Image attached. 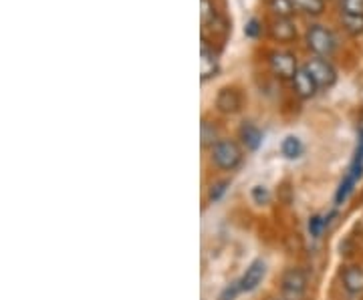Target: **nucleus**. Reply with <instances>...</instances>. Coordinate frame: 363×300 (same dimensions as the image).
<instances>
[{"label":"nucleus","mask_w":363,"mask_h":300,"mask_svg":"<svg viewBox=\"0 0 363 300\" xmlns=\"http://www.w3.org/2000/svg\"><path fill=\"white\" fill-rule=\"evenodd\" d=\"M238 137H240V142H242V145L247 147L248 151H257L260 147V144H262V131H260L255 123H250V121H245V123L240 125Z\"/></svg>","instance_id":"ddd939ff"},{"label":"nucleus","mask_w":363,"mask_h":300,"mask_svg":"<svg viewBox=\"0 0 363 300\" xmlns=\"http://www.w3.org/2000/svg\"><path fill=\"white\" fill-rule=\"evenodd\" d=\"M250 196L255 200V204H259V206H264V204L271 202V192H269V188H264V185H255Z\"/></svg>","instance_id":"aec40b11"},{"label":"nucleus","mask_w":363,"mask_h":300,"mask_svg":"<svg viewBox=\"0 0 363 300\" xmlns=\"http://www.w3.org/2000/svg\"><path fill=\"white\" fill-rule=\"evenodd\" d=\"M307 47L315 52V57H331L337 49L335 35L323 25H311L307 28Z\"/></svg>","instance_id":"f03ea898"},{"label":"nucleus","mask_w":363,"mask_h":300,"mask_svg":"<svg viewBox=\"0 0 363 300\" xmlns=\"http://www.w3.org/2000/svg\"><path fill=\"white\" fill-rule=\"evenodd\" d=\"M362 175H363V159H357V157H355V161H353V166H351L350 173L345 175V180L341 182L337 194H335V202H337L339 206L350 197V194L353 192V188H355V183L362 180Z\"/></svg>","instance_id":"0eeeda50"},{"label":"nucleus","mask_w":363,"mask_h":300,"mask_svg":"<svg viewBox=\"0 0 363 300\" xmlns=\"http://www.w3.org/2000/svg\"><path fill=\"white\" fill-rule=\"evenodd\" d=\"M264 276H267V264L262 260L250 262L247 272L240 278V288H242L245 292H252V290L259 288L260 282L264 280Z\"/></svg>","instance_id":"6e6552de"},{"label":"nucleus","mask_w":363,"mask_h":300,"mask_svg":"<svg viewBox=\"0 0 363 300\" xmlns=\"http://www.w3.org/2000/svg\"><path fill=\"white\" fill-rule=\"evenodd\" d=\"M271 35L279 42H291L297 39V26L291 18H274L271 25Z\"/></svg>","instance_id":"f8f14e48"},{"label":"nucleus","mask_w":363,"mask_h":300,"mask_svg":"<svg viewBox=\"0 0 363 300\" xmlns=\"http://www.w3.org/2000/svg\"><path fill=\"white\" fill-rule=\"evenodd\" d=\"M293 87H295V93H297L301 99H313L317 95V89L319 85L315 83V79L307 73L305 67H301L297 71V75L293 79Z\"/></svg>","instance_id":"1a4fd4ad"},{"label":"nucleus","mask_w":363,"mask_h":300,"mask_svg":"<svg viewBox=\"0 0 363 300\" xmlns=\"http://www.w3.org/2000/svg\"><path fill=\"white\" fill-rule=\"evenodd\" d=\"M260 30H262V26H260V23L257 18H250L247 23V26H245V35H247L248 39H257L260 35Z\"/></svg>","instance_id":"b1692460"},{"label":"nucleus","mask_w":363,"mask_h":300,"mask_svg":"<svg viewBox=\"0 0 363 300\" xmlns=\"http://www.w3.org/2000/svg\"><path fill=\"white\" fill-rule=\"evenodd\" d=\"M323 228L325 220L321 216H313L311 220H309V232H311L313 238H319V236L323 234Z\"/></svg>","instance_id":"5701e85b"},{"label":"nucleus","mask_w":363,"mask_h":300,"mask_svg":"<svg viewBox=\"0 0 363 300\" xmlns=\"http://www.w3.org/2000/svg\"><path fill=\"white\" fill-rule=\"evenodd\" d=\"M269 8L277 18H291L295 13L293 0H269Z\"/></svg>","instance_id":"f3484780"},{"label":"nucleus","mask_w":363,"mask_h":300,"mask_svg":"<svg viewBox=\"0 0 363 300\" xmlns=\"http://www.w3.org/2000/svg\"><path fill=\"white\" fill-rule=\"evenodd\" d=\"M341 13L363 14V0H341Z\"/></svg>","instance_id":"412c9836"},{"label":"nucleus","mask_w":363,"mask_h":300,"mask_svg":"<svg viewBox=\"0 0 363 300\" xmlns=\"http://www.w3.org/2000/svg\"><path fill=\"white\" fill-rule=\"evenodd\" d=\"M245 97L236 87H222L216 95V109L224 115H234L242 109Z\"/></svg>","instance_id":"423d86ee"},{"label":"nucleus","mask_w":363,"mask_h":300,"mask_svg":"<svg viewBox=\"0 0 363 300\" xmlns=\"http://www.w3.org/2000/svg\"><path fill=\"white\" fill-rule=\"evenodd\" d=\"M341 23H343V28L350 33L351 37L363 35V14L341 13Z\"/></svg>","instance_id":"2eb2a0df"},{"label":"nucleus","mask_w":363,"mask_h":300,"mask_svg":"<svg viewBox=\"0 0 363 300\" xmlns=\"http://www.w3.org/2000/svg\"><path fill=\"white\" fill-rule=\"evenodd\" d=\"M281 292H283L285 300L305 299V292H307V276H305V272L297 266L286 268L285 275L281 278Z\"/></svg>","instance_id":"7ed1b4c3"},{"label":"nucleus","mask_w":363,"mask_h":300,"mask_svg":"<svg viewBox=\"0 0 363 300\" xmlns=\"http://www.w3.org/2000/svg\"><path fill=\"white\" fill-rule=\"evenodd\" d=\"M200 139H202V147H214L218 144V129L214 123L210 121H202V127H200Z\"/></svg>","instance_id":"a211bd4d"},{"label":"nucleus","mask_w":363,"mask_h":300,"mask_svg":"<svg viewBox=\"0 0 363 300\" xmlns=\"http://www.w3.org/2000/svg\"><path fill=\"white\" fill-rule=\"evenodd\" d=\"M228 190V182H216L212 188H210V194H208V200L210 202H218L222 196H224V192Z\"/></svg>","instance_id":"4be33fe9"},{"label":"nucleus","mask_w":363,"mask_h":300,"mask_svg":"<svg viewBox=\"0 0 363 300\" xmlns=\"http://www.w3.org/2000/svg\"><path fill=\"white\" fill-rule=\"evenodd\" d=\"M242 149L234 139H220L212 147V161L224 171H234L242 163Z\"/></svg>","instance_id":"f257e3e1"},{"label":"nucleus","mask_w":363,"mask_h":300,"mask_svg":"<svg viewBox=\"0 0 363 300\" xmlns=\"http://www.w3.org/2000/svg\"><path fill=\"white\" fill-rule=\"evenodd\" d=\"M269 65H271V71L279 79H295L298 71L297 65V57L293 52L289 51H272L271 57H269Z\"/></svg>","instance_id":"39448f33"},{"label":"nucleus","mask_w":363,"mask_h":300,"mask_svg":"<svg viewBox=\"0 0 363 300\" xmlns=\"http://www.w3.org/2000/svg\"><path fill=\"white\" fill-rule=\"evenodd\" d=\"M240 290H242V288H240V282H233L230 287H226L224 290H222L220 300H234Z\"/></svg>","instance_id":"393cba45"},{"label":"nucleus","mask_w":363,"mask_h":300,"mask_svg":"<svg viewBox=\"0 0 363 300\" xmlns=\"http://www.w3.org/2000/svg\"><path fill=\"white\" fill-rule=\"evenodd\" d=\"M341 282L343 288L350 292V294H363V268L362 266H345L341 270Z\"/></svg>","instance_id":"9d476101"},{"label":"nucleus","mask_w":363,"mask_h":300,"mask_svg":"<svg viewBox=\"0 0 363 300\" xmlns=\"http://www.w3.org/2000/svg\"><path fill=\"white\" fill-rule=\"evenodd\" d=\"M281 151H283V156L286 159H297L303 154V144L295 135H286L285 139H283V144H281Z\"/></svg>","instance_id":"dca6fc26"},{"label":"nucleus","mask_w":363,"mask_h":300,"mask_svg":"<svg viewBox=\"0 0 363 300\" xmlns=\"http://www.w3.org/2000/svg\"><path fill=\"white\" fill-rule=\"evenodd\" d=\"M305 69H307V73L315 79V83L319 85V87H333L335 85V81H337V71H335V67L331 65L325 57H313L309 59L307 63H305Z\"/></svg>","instance_id":"20e7f679"},{"label":"nucleus","mask_w":363,"mask_h":300,"mask_svg":"<svg viewBox=\"0 0 363 300\" xmlns=\"http://www.w3.org/2000/svg\"><path fill=\"white\" fill-rule=\"evenodd\" d=\"M293 6L298 13H305L309 16H319L325 11V0H293Z\"/></svg>","instance_id":"4468645a"},{"label":"nucleus","mask_w":363,"mask_h":300,"mask_svg":"<svg viewBox=\"0 0 363 300\" xmlns=\"http://www.w3.org/2000/svg\"><path fill=\"white\" fill-rule=\"evenodd\" d=\"M216 8L210 0H202V26H210L216 21Z\"/></svg>","instance_id":"6ab92c4d"},{"label":"nucleus","mask_w":363,"mask_h":300,"mask_svg":"<svg viewBox=\"0 0 363 300\" xmlns=\"http://www.w3.org/2000/svg\"><path fill=\"white\" fill-rule=\"evenodd\" d=\"M218 71H220V67H218L216 54L208 49L206 42H202V47H200V77L202 81H208V79L216 77Z\"/></svg>","instance_id":"9b49d317"}]
</instances>
